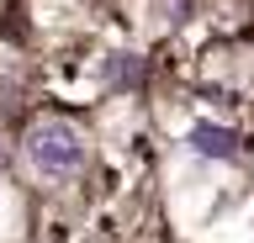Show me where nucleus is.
Masks as SVG:
<instances>
[{
	"mask_svg": "<svg viewBox=\"0 0 254 243\" xmlns=\"http://www.w3.org/2000/svg\"><path fill=\"white\" fill-rule=\"evenodd\" d=\"M21 148H27V159L37 175H74L79 164H85V138H79V127H69L64 116H48V122H32L27 138H21Z\"/></svg>",
	"mask_w": 254,
	"mask_h": 243,
	"instance_id": "f257e3e1",
	"label": "nucleus"
},
{
	"mask_svg": "<svg viewBox=\"0 0 254 243\" xmlns=\"http://www.w3.org/2000/svg\"><path fill=\"white\" fill-rule=\"evenodd\" d=\"M186 143L196 148V153H206V159H233V132L228 127H212V122H196V127L186 132Z\"/></svg>",
	"mask_w": 254,
	"mask_h": 243,
	"instance_id": "f03ea898",
	"label": "nucleus"
},
{
	"mask_svg": "<svg viewBox=\"0 0 254 243\" xmlns=\"http://www.w3.org/2000/svg\"><path fill=\"white\" fill-rule=\"evenodd\" d=\"M132 74H138L132 53H111V58H106V80H132Z\"/></svg>",
	"mask_w": 254,
	"mask_h": 243,
	"instance_id": "7ed1b4c3",
	"label": "nucleus"
}]
</instances>
